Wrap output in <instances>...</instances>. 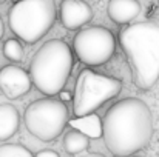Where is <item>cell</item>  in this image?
<instances>
[{"label":"cell","mask_w":159,"mask_h":157,"mask_svg":"<svg viewBox=\"0 0 159 157\" xmlns=\"http://www.w3.org/2000/svg\"><path fill=\"white\" fill-rule=\"evenodd\" d=\"M102 137L116 157H128L144 150L153 137V116L148 105L136 97L113 103L102 120Z\"/></svg>","instance_id":"cell-1"},{"label":"cell","mask_w":159,"mask_h":157,"mask_svg":"<svg viewBox=\"0 0 159 157\" xmlns=\"http://www.w3.org/2000/svg\"><path fill=\"white\" fill-rule=\"evenodd\" d=\"M119 42L131 66L134 86L152 89L159 80V20L127 25L119 33Z\"/></svg>","instance_id":"cell-2"},{"label":"cell","mask_w":159,"mask_h":157,"mask_svg":"<svg viewBox=\"0 0 159 157\" xmlns=\"http://www.w3.org/2000/svg\"><path fill=\"white\" fill-rule=\"evenodd\" d=\"M73 51L66 42L53 39L45 42L30 63L31 83L45 96H57L73 69Z\"/></svg>","instance_id":"cell-3"},{"label":"cell","mask_w":159,"mask_h":157,"mask_svg":"<svg viewBox=\"0 0 159 157\" xmlns=\"http://www.w3.org/2000/svg\"><path fill=\"white\" fill-rule=\"evenodd\" d=\"M54 0H17L8 12L9 29L25 43L39 42L56 22Z\"/></svg>","instance_id":"cell-4"},{"label":"cell","mask_w":159,"mask_h":157,"mask_svg":"<svg viewBox=\"0 0 159 157\" xmlns=\"http://www.w3.org/2000/svg\"><path fill=\"white\" fill-rule=\"evenodd\" d=\"M23 122L33 137L42 142H51L63 133L70 122L68 108L62 100L54 97L39 99L26 106Z\"/></svg>","instance_id":"cell-5"},{"label":"cell","mask_w":159,"mask_h":157,"mask_svg":"<svg viewBox=\"0 0 159 157\" xmlns=\"http://www.w3.org/2000/svg\"><path fill=\"white\" fill-rule=\"evenodd\" d=\"M122 89V82L98 74L91 69H84L77 76L76 89H74V102L73 112L76 117H82L94 112L107 100L117 96Z\"/></svg>","instance_id":"cell-6"},{"label":"cell","mask_w":159,"mask_h":157,"mask_svg":"<svg viewBox=\"0 0 159 157\" xmlns=\"http://www.w3.org/2000/svg\"><path fill=\"white\" fill-rule=\"evenodd\" d=\"M73 48L82 63L88 66H101L113 57L116 40L110 29L104 26H90L74 36Z\"/></svg>","instance_id":"cell-7"},{"label":"cell","mask_w":159,"mask_h":157,"mask_svg":"<svg viewBox=\"0 0 159 157\" xmlns=\"http://www.w3.org/2000/svg\"><path fill=\"white\" fill-rule=\"evenodd\" d=\"M31 79L30 74L17 66V65H6L0 69V91L8 99H19L26 96L31 91Z\"/></svg>","instance_id":"cell-8"},{"label":"cell","mask_w":159,"mask_h":157,"mask_svg":"<svg viewBox=\"0 0 159 157\" xmlns=\"http://www.w3.org/2000/svg\"><path fill=\"white\" fill-rule=\"evenodd\" d=\"M93 19L91 6L84 0H62L60 3V22L70 29H79Z\"/></svg>","instance_id":"cell-9"},{"label":"cell","mask_w":159,"mask_h":157,"mask_svg":"<svg viewBox=\"0 0 159 157\" xmlns=\"http://www.w3.org/2000/svg\"><path fill=\"white\" fill-rule=\"evenodd\" d=\"M141 12V3L138 0H110L107 5L108 17L117 25L131 23Z\"/></svg>","instance_id":"cell-10"},{"label":"cell","mask_w":159,"mask_h":157,"mask_svg":"<svg viewBox=\"0 0 159 157\" xmlns=\"http://www.w3.org/2000/svg\"><path fill=\"white\" fill-rule=\"evenodd\" d=\"M20 126V114L16 106L0 103V142L11 139Z\"/></svg>","instance_id":"cell-11"},{"label":"cell","mask_w":159,"mask_h":157,"mask_svg":"<svg viewBox=\"0 0 159 157\" xmlns=\"http://www.w3.org/2000/svg\"><path fill=\"white\" fill-rule=\"evenodd\" d=\"M70 125L80 131L82 134H85L88 139H99L102 137V120L99 119V116H96L94 112L82 116V117H76L74 120L70 122Z\"/></svg>","instance_id":"cell-12"},{"label":"cell","mask_w":159,"mask_h":157,"mask_svg":"<svg viewBox=\"0 0 159 157\" xmlns=\"http://www.w3.org/2000/svg\"><path fill=\"white\" fill-rule=\"evenodd\" d=\"M88 146H90V139L74 128L63 136V150L71 156L80 154L82 151L88 150Z\"/></svg>","instance_id":"cell-13"},{"label":"cell","mask_w":159,"mask_h":157,"mask_svg":"<svg viewBox=\"0 0 159 157\" xmlns=\"http://www.w3.org/2000/svg\"><path fill=\"white\" fill-rule=\"evenodd\" d=\"M3 55L11 62H22V59L25 55L22 43L17 39H8L3 43Z\"/></svg>","instance_id":"cell-14"},{"label":"cell","mask_w":159,"mask_h":157,"mask_svg":"<svg viewBox=\"0 0 159 157\" xmlns=\"http://www.w3.org/2000/svg\"><path fill=\"white\" fill-rule=\"evenodd\" d=\"M0 157H34V156L23 145L5 143V145H0Z\"/></svg>","instance_id":"cell-15"},{"label":"cell","mask_w":159,"mask_h":157,"mask_svg":"<svg viewBox=\"0 0 159 157\" xmlns=\"http://www.w3.org/2000/svg\"><path fill=\"white\" fill-rule=\"evenodd\" d=\"M34 157H60V156H59V153L54 151V150H42V151H39Z\"/></svg>","instance_id":"cell-16"},{"label":"cell","mask_w":159,"mask_h":157,"mask_svg":"<svg viewBox=\"0 0 159 157\" xmlns=\"http://www.w3.org/2000/svg\"><path fill=\"white\" fill-rule=\"evenodd\" d=\"M79 157H105V156H102L99 153H87V154H82V156H79Z\"/></svg>","instance_id":"cell-17"},{"label":"cell","mask_w":159,"mask_h":157,"mask_svg":"<svg viewBox=\"0 0 159 157\" xmlns=\"http://www.w3.org/2000/svg\"><path fill=\"white\" fill-rule=\"evenodd\" d=\"M3 34H5V25H3V20H2V17H0V40H2Z\"/></svg>","instance_id":"cell-18"},{"label":"cell","mask_w":159,"mask_h":157,"mask_svg":"<svg viewBox=\"0 0 159 157\" xmlns=\"http://www.w3.org/2000/svg\"><path fill=\"white\" fill-rule=\"evenodd\" d=\"M2 2H5V0H0V3H2Z\"/></svg>","instance_id":"cell-19"}]
</instances>
